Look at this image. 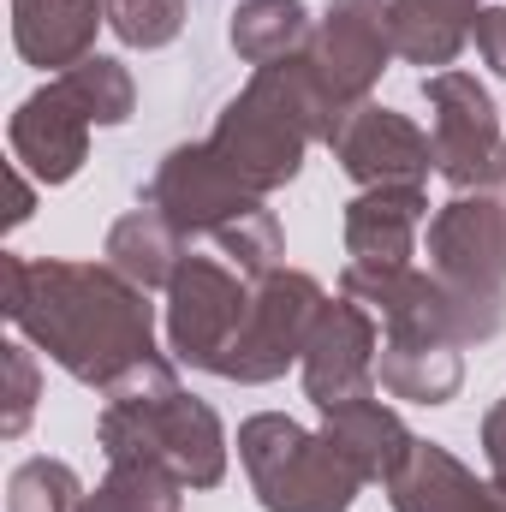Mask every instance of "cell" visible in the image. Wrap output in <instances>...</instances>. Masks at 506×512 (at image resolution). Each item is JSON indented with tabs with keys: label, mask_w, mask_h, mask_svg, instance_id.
Here are the masks:
<instances>
[{
	"label": "cell",
	"mask_w": 506,
	"mask_h": 512,
	"mask_svg": "<svg viewBox=\"0 0 506 512\" xmlns=\"http://www.w3.org/2000/svg\"><path fill=\"white\" fill-rule=\"evenodd\" d=\"M316 316H322V292H316L304 274L268 280V286L251 298V316H245L233 352L221 358V376H245V382L280 376L286 358H292L298 346H310Z\"/></svg>",
	"instance_id": "3957f363"
},
{
	"label": "cell",
	"mask_w": 506,
	"mask_h": 512,
	"mask_svg": "<svg viewBox=\"0 0 506 512\" xmlns=\"http://www.w3.org/2000/svg\"><path fill=\"white\" fill-rule=\"evenodd\" d=\"M435 262L441 274L453 280L459 304L465 310L471 298H483L489 310L501 304V280H506V215L501 203H453L441 221H435ZM501 316V310H495Z\"/></svg>",
	"instance_id": "5b68a950"
},
{
	"label": "cell",
	"mask_w": 506,
	"mask_h": 512,
	"mask_svg": "<svg viewBox=\"0 0 506 512\" xmlns=\"http://www.w3.org/2000/svg\"><path fill=\"white\" fill-rule=\"evenodd\" d=\"M173 221L161 215V209H143V215H131L114 227V239H108V256H114V268L131 274L137 286H155V280H167V274H179L173 268Z\"/></svg>",
	"instance_id": "5bb4252c"
},
{
	"label": "cell",
	"mask_w": 506,
	"mask_h": 512,
	"mask_svg": "<svg viewBox=\"0 0 506 512\" xmlns=\"http://www.w3.org/2000/svg\"><path fill=\"white\" fill-rule=\"evenodd\" d=\"M12 298L6 316L36 334L78 382H126L149 364V304L114 268H72V262H6Z\"/></svg>",
	"instance_id": "6da1fadb"
},
{
	"label": "cell",
	"mask_w": 506,
	"mask_h": 512,
	"mask_svg": "<svg viewBox=\"0 0 506 512\" xmlns=\"http://www.w3.org/2000/svg\"><path fill=\"white\" fill-rule=\"evenodd\" d=\"M108 18H114V30L126 42L155 48V42H167L179 30V0H108Z\"/></svg>",
	"instance_id": "d6986e66"
},
{
	"label": "cell",
	"mask_w": 506,
	"mask_h": 512,
	"mask_svg": "<svg viewBox=\"0 0 506 512\" xmlns=\"http://www.w3.org/2000/svg\"><path fill=\"white\" fill-rule=\"evenodd\" d=\"M304 36V6L298 0H251L239 18H233V42L251 54V60H274L280 48H292Z\"/></svg>",
	"instance_id": "9a60e30c"
},
{
	"label": "cell",
	"mask_w": 506,
	"mask_h": 512,
	"mask_svg": "<svg viewBox=\"0 0 506 512\" xmlns=\"http://www.w3.org/2000/svg\"><path fill=\"white\" fill-rule=\"evenodd\" d=\"M423 90H429V102L441 108V114H435V161H441V173L459 179V185H471V179H477V185L501 179V137H495V108H489V96H483L471 78H459V72L429 78Z\"/></svg>",
	"instance_id": "8992f818"
},
{
	"label": "cell",
	"mask_w": 506,
	"mask_h": 512,
	"mask_svg": "<svg viewBox=\"0 0 506 512\" xmlns=\"http://www.w3.org/2000/svg\"><path fill=\"white\" fill-rule=\"evenodd\" d=\"M72 507H78V483H72L66 465L30 459L12 477V512H72Z\"/></svg>",
	"instance_id": "e0dca14e"
},
{
	"label": "cell",
	"mask_w": 506,
	"mask_h": 512,
	"mask_svg": "<svg viewBox=\"0 0 506 512\" xmlns=\"http://www.w3.org/2000/svg\"><path fill=\"white\" fill-rule=\"evenodd\" d=\"M84 512H173V489H167L155 471H143V465H120L114 483H108Z\"/></svg>",
	"instance_id": "ac0fdd59"
},
{
	"label": "cell",
	"mask_w": 506,
	"mask_h": 512,
	"mask_svg": "<svg viewBox=\"0 0 506 512\" xmlns=\"http://www.w3.org/2000/svg\"><path fill=\"white\" fill-rule=\"evenodd\" d=\"M489 465L506 477V405L489 417Z\"/></svg>",
	"instance_id": "44dd1931"
},
{
	"label": "cell",
	"mask_w": 506,
	"mask_h": 512,
	"mask_svg": "<svg viewBox=\"0 0 506 512\" xmlns=\"http://www.w3.org/2000/svg\"><path fill=\"white\" fill-rule=\"evenodd\" d=\"M245 316H251V298L215 262H197L191 256L173 274V352L179 358H191L203 370H221V358L233 352Z\"/></svg>",
	"instance_id": "277c9868"
},
{
	"label": "cell",
	"mask_w": 506,
	"mask_h": 512,
	"mask_svg": "<svg viewBox=\"0 0 506 512\" xmlns=\"http://www.w3.org/2000/svg\"><path fill=\"white\" fill-rule=\"evenodd\" d=\"M84 126H90V114L72 102L66 84H54V90L30 96V102L18 108V120H12V149H18V161H24L36 179L60 185V179H72L78 161H84Z\"/></svg>",
	"instance_id": "ba28073f"
},
{
	"label": "cell",
	"mask_w": 506,
	"mask_h": 512,
	"mask_svg": "<svg viewBox=\"0 0 506 512\" xmlns=\"http://www.w3.org/2000/svg\"><path fill=\"white\" fill-rule=\"evenodd\" d=\"M387 483L399 512H506V477L501 489H477L441 447H411Z\"/></svg>",
	"instance_id": "8fae6325"
},
{
	"label": "cell",
	"mask_w": 506,
	"mask_h": 512,
	"mask_svg": "<svg viewBox=\"0 0 506 512\" xmlns=\"http://www.w3.org/2000/svg\"><path fill=\"white\" fill-rule=\"evenodd\" d=\"M102 12L96 0H12V36L24 48V60L36 66H66L90 48Z\"/></svg>",
	"instance_id": "7c38bea8"
},
{
	"label": "cell",
	"mask_w": 506,
	"mask_h": 512,
	"mask_svg": "<svg viewBox=\"0 0 506 512\" xmlns=\"http://www.w3.org/2000/svg\"><path fill=\"white\" fill-rule=\"evenodd\" d=\"M423 215V197L417 185H399V191H376L352 209V268H381V274H399V256L411 245V227Z\"/></svg>",
	"instance_id": "4fadbf2b"
},
{
	"label": "cell",
	"mask_w": 506,
	"mask_h": 512,
	"mask_svg": "<svg viewBox=\"0 0 506 512\" xmlns=\"http://www.w3.org/2000/svg\"><path fill=\"white\" fill-rule=\"evenodd\" d=\"M387 24H381L376 0H334L322 36H316V78L322 90L340 102V96H358L370 78L381 72V54H387Z\"/></svg>",
	"instance_id": "52a82bcc"
},
{
	"label": "cell",
	"mask_w": 506,
	"mask_h": 512,
	"mask_svg": "<svg viewBox=\"0 0 506 512\" xmlns=\"http://www.w3.org/2000/svg\"><path fill=\"white\" fill-rule=\"evenodd\" d=\"M60 84H66L72 102H78L90 120H102V126H120V120L131 114V84H126V72H120L114 60H78Z\"/></svg>",
	"instance_id": "2e32d148"
},
{
	"label": "cell",
	"mask_w": 506,
	"mask_h": 512,
	"mask_svg": "<svg viewBox=\"0 0 506 512\" xmlns=\"http://www.w3.org/2000/svg\"><path fill=\"white\" fill-rule=\"evenodd\" d=\"M370 322L352 310V304H334V310H322L316 316V328H310V358H304V382H310V399L322 405V411H334V405H346V399H358V387L370 376Z\"/></svg>",
	"instance_id": "30bf717a"
},
{
	"label": "cell",
	"mask_w": 506,
	"mask_h": 512,
	"mask_svg": "<svg viewBox=\"0 0 506 512\" xmlns=\"http://www.w3.org/2000/svg\"><path fill=\"white\" fill-rule=\"evenodd\" d=\"M328 137L340 143V155H346V173H358V179H417L423 167H429V155H435V143L429 137H417V131L405 126L399 114H387V108H358V114H340Z\"/></svg>",
	"instance_id": "9c48e42d"
},
{
	"label": "cell",
	"mask_w": 506,
	"mask_h": 512,
	"mask_svg": "<svg viewBox=\"0 0 506 512\" xmlns=\"http://www.w3.org/2000/svg\"><path fill=\"white\" fill-rule=\"evenodd\" d=\"M239 447H245V465H251L268 512H346L358 477H364L334 441H310L286 417L245 423Z\"/></svg>",
	"instance_id": "7a4b0ae2"
},
{
	"label": "cell",
	"mask_w": 506,
	"mask_h": 512,
	"mask_svg": "<svg viewBox=\"0 0 506 512\" xmlns=\"http://www.w3.org/2000/svg\"><path fill=\"white\" fill-rule=\"evenodd\" d=\"M477 42H483L489 66L506 72V12H483V18H477Z\"/></svg>",
	"instance_id": "ffe728a7"
}]
</instances>
